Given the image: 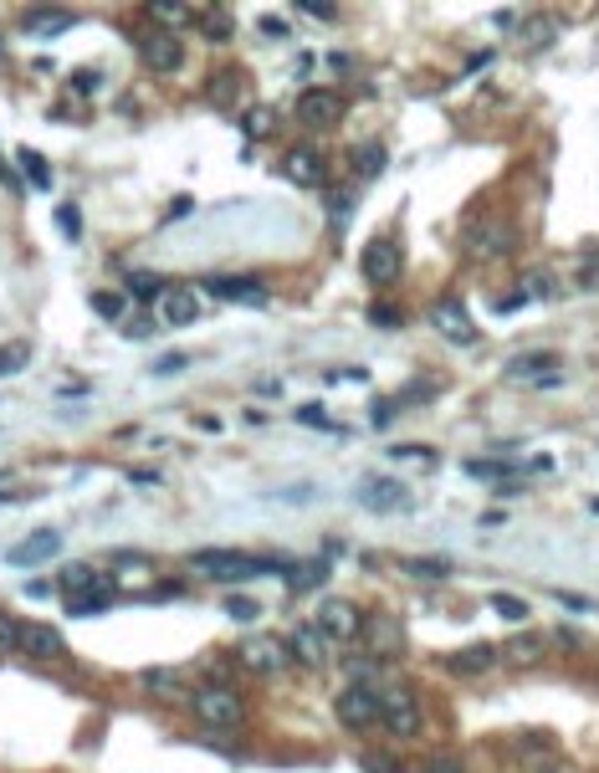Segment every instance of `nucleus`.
Returning a JSON list of instances; mask_svg holds the SVG:
<instances>
[{"label":"nucleus","instance_id":"b1692460","mask_svg":"<svg viewBox=\"0 0 599 773\" xmlns=\"http://www.w3.org/2000/svg\"><path fill=\"white\" fill-rule=\"evenodd\" d=\"M72 11H62V6H47V11H31L26 16V31L31 36H62V31H72Z\"/></svg>","mask_w":599,"mask_h":773},{"label":"nucleus","instance_id":"9d476101","mask_svg":"<svg viewBox=\"0 0 599 773\" xmlns=\"http://www.w3.org/2000/svg\"><path fill=\"white\" fill-rule=\"evenodd\" d=\"M328 640H359V630H364V610L354 605V599H338V594H328L323 605H318V620H313Z\"/></svg>","mask_w":599,"mask_h":773},{"label":"nucleus","instance_id":"58836bf2","mask_svg":"<svg viewBox=\"0 0 599 773\" xmlns=\"http://www.w3.org/2000/svg\"><path fill=\"white\" fill-rule=\"evenodd\" d=\"M21 169H31V185L36 190L52 185V169H47V159H41V154H21Z\"/></svg>","mask_w":599,"mask_h":773},{"label":"nucleus","instance_id":"6e6552de","mask_svg":"<svg viewBox=\"0 0 599 773\" xmlns=\"http://www.w3.org/2000/svg\"><path fill=\"white\" fill-rule=\"evenodd\" d=\"M431 328L446 343H456V349H472L477 343V323H472V313H466V303H456V297H436L431 303Z\"/></svg>","mask_w":599,"mask_h":773},{"label":"nucleus","instance_id":"bb28decb","mask_svg":"<svg viewBox=\"0 0 599 773\" xmlns=\"http://www.w3.org/2000/svg\"><path fill=\"white\" fill-rule=\"evenodd\" d=\"M384 159H390V154H384L379 139H364V144L354 149V169H359L364 180H379V175H384Z\"/></svg>","mask_w":599,"mask_h":773},{"label":"nucleus","instance_id":"5fc2aeb1","mask_svg":"<svg viewBox=\"0 0 599 773\" xmlns=\"http://www.w3.org/2000/svg\"><path fill=\"white\" fill-rule=\"evenodd\" d=\"M128 328V338H149L154 333V318H144V323H123Z\"/></svg>","mask_w":599,"mask_h":773},{"label":"nucleus","instance_id":"20e7f679","mask_svg":"<svg viewBox=\"0 0 599 773\" xmlns=\"http://www.w3.org/2000/svg\"><path fill=\"white\" fill-rule=\"evenodd\" d=\"M236 661H241V671H251V676L267 681V676H282V671L292 666V651H287V640L251 630V635L236 640Z\"/></svg>","mask_w":599,"mask_h":773},{"label":"nucleus","instance_id":"a18cd8bd","mask_svg":"<svg viewBox=\"0 0 599 773\" xmlns=\"http://www.w3.org/2000/svg\"><path fill=\"white\" fill-rule=\"evenodd\" d=\"M425 773H466V768H461V758H456V753H436L431 763H425Z\"/></svg>","mask_w":599,"mask_h":773},{"label":"nucleus","instance_id":"79ce46f5","mask_svg":"<svg viewBox=\"0 0 599 773\" xmlns=\"http://www.w3.org/2000/svg\"><path fill=\"white\" fill-rule=\"evenodd\" d=\"M297 11L313 16V21H338V6H333V0H297Z\"/></svg>","mask_w":599,"mask_h":773},{"label":"nucleus","instance_id":"c85d7f7f","mask_svg":"<svg viewBox=\"0 0 599 773\" xmlns=\"http://www.w3.org/2000/svg\"><path fill=\"white\" fill-rule=\"evenodd\" d=\"M328 579V564H292L287 569V589L292 594H308V589H318Z\"/></svg>","mask_w":599,"mask_h":773},{"label":"nucleus","instance_id":"72a5a7b5","mask_svg":"<svg viewBox=\"0 0 599 773\" xmlns=\"http://www.w3.org/2000/svg\"><path fill=\"white\" fill-rule=\"evenodd\" d=\"M241 128H246L251 139H267L272 128H277V113H272V108H251V113L241 118Z\"/></svg>","mask_w":599,"mask_h":773},{"label":"nucleus","instance_id":"f8f14e48","mask_svg":"<svg viewBox=\"0 0 599 773\" xmlns=\"http://www.w3.org/2000/svg\"><path fill=\"white\" fill-rule=\"evenodd\" d=\"M287 651L297 666H308V671H323L333 661V640L318 630V625H292L287 630Z\"/></svg>","mask_w":599,"mask_h":773},{"label":"nucleus","instance_id":"37998d69","mask_svg":"<svg viewBox=\"0 0 599 773\" xmlns=\"http://www.w3.org/2000/svg\"><path fill=\"white\" fill-rule=\"evenodd\" d=\"M297 425H308V431H333L323 405H303V410H297Z\"/></svg>","mask_w":599,"mask_h":773},{"label":"nucleus","instance_id":"a19ab883","mask_svg":"<svg viewBox=\"0 0 599 773\" xmlns=\"http://www.w3.org/2000/svg\"><path fill=\"white\" fill-rule=\"evenodd\" d=\"M226 615H231V620H256V615H262V605H256V599H246V594H231V599H226Z\"/></svg>","mask_w":599,"mask_h":773},{"label":"nucleus","instance_id":"cd10ccee","mask_svg":"<svg viewBox=\"0 0 599 773\" xmlns=\"http://www.w3.org/2000/svg\"><path fill=\"white\" fill-rule=\"evenodd\" d=\"M113 605V579L103 584V589H93V594H77V599H67V615H103Z\"/></svg>","mask_w":599,"mask_h":773},{"label":"nucleus","instance_id":"c9c22d12","mask_svg":"<svg viewBox=\"0 0 599 773\" xmlns=\"http://www.w3.org/2000/svg\"><path fill=\"white\" fill-rule=\"evenodd\" d=\"M466 471H472V477H482V482H507L518 466H507V461H466Z\"/></svg>","mask_w":599,"mask_h":773},{"label":"nucleus","instance_id":"09e8293b","mask_svg":"<svg viewBox=\"0 0 599 773\" xmlns=\"http://www.w3.org/2000/svg\"><path fill=\"white\" fill-rule=\"evenodd\" d=\"M369 323H379V328H400V308H369Z\"/></svg>","mask_w":599,"mask_h":773},{"label":"nucleus","instance_id":"3c124183","mask_svg":"<svg viewBox=\"0 0 599 773\" xmlns=\"http://www.w3.org/2000/svg\"><path fill=\"white\" fill-rule=\"evenodd\" d=\"M364 768H369V773H400L395 763H384L379 753H364Z\"/></svg>","mask_w":599,"mask_h":773},{"label":"nucleus","instance_id":"f257e3e1","mask_svg":"<svg viewBox=\"0 0 599 773\" xmlns=\"http://www.w3.org/2000/svg\"><path fill=\"white\" fill-rule=\"evenodd\" d=\"M190 569L205 574V579H221V584H246L256 574H282L287 579V558H251V553H236V548H200L190 558Z\"/></svg>","mask_w":599,"mask_h":773},{"label":"nucleus","instance_id":"473e14b6","mask_svg":"<svg viewBox=\"0 0 599 773\" xmlns=\"http://www.w3.org/2000/svg\"><path fill=\"white\" fill-rule=\"evenodd\" d=\"M149 16H159V26H180V21L195 16V11L180 6V0H149Z\"/></svg>","mask_w":599,"mask_h":773},{"label":"nucleus","instance_id":"393cba45","mask_svg":"<svg viewBox=\"0 0 599 773\" xmlns=\"http://www.w3.org/2000/svg\"><path fill=\"white\" fill-rule=\"evenodd\" d=\"M88 303H93V313L108 318V323H123V318H128V292H118V287H98Z\"/></svg>","mask_w":599,"mask_h":773},{"label":"nucleus","instance_id":"4d7b16f0","mask_svg":"<svg viewBox=\"0 0 599 773\" xmlns=\"http://www.w3.org/2000/svg\"><path fill=\"white\" fill-rule=\"evenodd\" d=\"M0 507H11V492H0Z\"/></svg>","mask_w":599,"mask_h":773},{"label":"nucleus","instance_id":"2f4dec72","mask_svg":"<svg viewBox=\"0 0 599 773\" xmlns=\"http://www.w3.org/2000/svg\"><path fill=\"white\" fill-rule=\"evenodd\" d=\"M128 292H134L139 303H149V297H164L169 287H164V277H154V272H128Z\"/></svg>","mask_w":599,"mask_h":773},{"label":"nucleus","instance_id":"4be33fe9","mask_svg":"<svg viewBox=\"0 0 599 773\" xmlns=\"http://www.w3.org/2000/svg\"><path fill=\"white\" fill-rule=\"evenodd\" d=\"M543 651H548V640H543V635H533V630H512V635H507V646H502L497 656L512 661V666H538Z\"/></svg>","mask_w":599,"mask_h":773},{"label":"nucleus","instance_id":"a878e982","mask_svg":"<svg viewBox=\"0 0 599 773\" xmlns=\"http://www.w3.org/2000/svg\"><path fill=\"white\" fill-rule=\"evenodd\" d=\"M200 31H205L210 41H231V36H236V16H231L226 6H205V11H200Z\"/></svg>","mask_w":599,"mask_h":773},{"label":"nucleus","instance_id":"de8ad7c7","mask_svg":"<svg viewBox=\"0 0 599 773\" xmlns=\"http://www.w3.org/2000/svg\"><path fill=\"white\" fill-rule=\"evenodd\" d=\"M436 395V384H425V379H415V390H405L395 405H420V400H431Z\"/></svg>","mask_w":599,"mask_h":773},{"label":"nucleus","instance_id":"aec40b11","mask_svg":"<svg viewBox=\"0 0 599 773\" xmlns=\"http://www.w3.org/2000/svg\"><path fill=\"white\" fill-rule=\"evenodd\" d=\"M159 318H164L169 328H190V323L200 318V297H195L190 287H169V292L159 297Z\"/></svg>","mask_w":599,"mask_h":773},{"label":"nucleus","instance_id":"1a4fd4ad","mask_svg":"<svg viewBox=\"0 0 599 773\" xmlns=\"http://www.w3.org/2000/svg\"><path fill=\"white\" fill-rule=\"evenodd\" d=\"M359 507L369 512H405L410 507V487L395 482V477H384V471H369V477H359Z\"/></svg>","mask_w":599,"mask_h":773},{"label":"nucleus","instance_id":"c03bdc74","mask_svg":"<svg viewBox=\"0 0 599 773\" xmlns=\"http://www.w3.org/2000/svg\"><path fill=\"white\" fill-rule=\"evenodd\" d=\"M16 630H21V620H11L6 610H0V656L16 651Z\"/></svg>","mask_w":599,"mask_h":773},{"label":"nucleus","instance_id":"412c9836","mask_svg":"<svg viewBox=\"0 0 599 773\" xmlns=\"http://www.w3.org/2000/svg\"><path fill=\"white\" fill-rule=\"evenodd\" d=\"M492 666H497L492 646H461V651L441 656V671H451V676H487Z\"/></svg>","mask_w":599,"mask_h":773},{"label":"nucleus","instance_id":"a211bd4d","mask_svg":"<svg viewBox=\"0 0 599 773\" xmlns=\"http://www.w3.org/2000/svg\"><path fill=\"white\" fill-rule=\"evenodd\" d=\"M466 241H472L477 256H507L512 246H518V231H512V221L487 216V221H477L472 231H466Z\"/></svg>","mask_w":599,"mask_h":773},{"label":"nucleus","instance_id":"6ab92c4d","mask_svg":"<svg viewBox=\"0 0 599 773\" xmlns=\"http://www.w3.org/2000/svg\"><path fill=\"white\" fill-rule=\"evenodd\" d=\"M210 297H226V303H246V308H267V287L256 277H205Z\"/></svg>","mask_w":599,"mask_h":773},{"label":"nucleus","instance_id":"7c9ffc66","mask_svg":"<svg viewBox=\"0 0 599 773\" xmlns=\"http://www.w3.org/2000/svg\"><path fill=\"white\" fill-rule=\"evenodd\" d=\"M400 569L415 574V579H446V574H451L446 558H400Z\"/></svg>","mask_w":599,"mask_h":773},{"label":"nucleus","instance_id":"f3484780","mask_svg":"<svg viewBox=\"0 0 599 773\" xmlns=\"http://www.w3.org/2000/svg\"><path fill=\"white\" fill-rule=\"evenodd\" d=\"M57 548H62V533H57V528H36V533H26V538L6 553V564H11V569H36V564H47Z\"/></svg>","mask_w":599,"mask_h":773},{"label":"nucleus","instance_id":"dca6fc26","mask_svg":"<svg viewBox=\"0 0 599 773\" xmlns=\"http://www.w3.org/2000/svg\"><path fill=\"white\" fill-rule=\"evenodd\" d=\"M144 692H149V697H159V702L190 707L200 686H190V671H175V666H154V671H144Z\"/></svg>","mask_w":599,"mask_h":773},{"label":"nucleus","instance_id":"f03ea898","mask_svg":"<svg viewBox=\"0 0 599 773\" xmlns=\"http://www.w3.org/2000/svg\"><path fill=\"white\" fill-rule=\"evenodd\" d=\"M190 712H195V722L205 727V733H236V727L246 722V697L231 692L226 681H210V686L195 692Z\"/></svg>","mask_w":599,"mask_h":773},{"label":"nucleus","instance_id":"c756f323","mask_svg":"<svg viewBox=\"0 0 599 773\" xmlns=\"http://www.w3.org/2000/svg\"><path fill=\"white\" fill-rule=\"evenodd\" d=\"M507 374H512V379H533V384H538L543 374H553V354H523V359H512V364H507Z\"/></svg>","mask_w":599,"mask_h":773},{"label":"nucleus","instance_id":"e433bc0d","mask_svg":"<svg viewBox=\"0 0 599 773\" xmlns=\"http://www.w3.org/2000/svg\"><path fill=\"white\" fill-rule=\"evenodd\" d=\"M26 359H31V343H6V349H0V379L26 369Z\"/></svg>","mask_w":599,"mask_h":773},{"label":"nucleus","instance_id":"9b49d317","mask_svg":"<svg viewBox=\"0 0 599 773\" xmlns=\"http://www.w3.org/2000/svg\"><path fill=\"white\" fill-rule=\"evenodd\" d=\"M333 712H338V722H344V727L364 733V727L379 722V686H349V692H338Z\"/></svg>","mask_w":599,"mask_h":773},{"label":"nucleus","instance_id":"ea45409f","mask_svg":"<svg viewBox=\"0 0 599 773\" xmlns=\"http://www.w3.org/2000/svg\"><path fill=\"white\" fill-rule=\"evenodd\" d=\"M57 231H62L67 241H77V236H82V216H77V205H57Z\"/></svg>","mask_w":599,"mask_h":773},{"label":"nucleus","instance_id":"5701e85b","mask_svg":"<svg viewBox=\"0 0 599 773\" xmlns=\"http://www.w3.org/2000/svg\"><path fill=\"white\" fill-rule=\"evenodd\" d=\"M103 584H108V579H98L93 564H62V574H57V589H67V599L93 594V589H103Z\"/></svg>","mask_w":599,"mask_h":773},{"label":"nucleus","instance_id":"6e6d98bb","mask_svg":"<svg viewBox=\"0 0 599 773\" xmlns=\"http://www.w3.org/2000/svg\"><path fill=\"white\" fill-rule=\"evenodd\" d=\"M262 31H267V36H287V21H272V16H267V21H262Z\"/></svg>","mask_w":599,"mask_h":773},{"label":"nucleus","instance_id":"8fccbe9b","mask_svg":"<svg viewBox=\"0 0 599 773\" xmlns=\"http://www.w3.org/2000/svg\"><path fill=\"white\" fill-rule=\"evenodd\" d=\"M390 415H395V400H374V410H369L374 431H384V425H390Z\"/></svg>","mask_w":599,"mask_h":773},{"label":"nucleus","instance_id":"f704fd0d","mask_svg":"<svg viewBox=\"0 0 599 773\" xmlns=\"http://www.w3.org/2000/svg\"><path fill=\"white\" fill-rule=\"evenodd\" d=\"M492 615H502L507 625H523L528 605H523V599H512V594H492Z\"/></svg>","mask_w":599,"mask_h":773},{"label":"nucleus","instance_id":"ddd939ff","mask_svg":"<svg viewBox=\"0 0 599 773\" xmlns=\"http://www.w3.org/2000/svg\"><path fill=\"white\" fill-rule=\"evenodd\" d=\"M282 180H292L297 190H318L328 180V164H323V154L313 144H297V149L282 154Z\"/></svg>","mask_w":599,"mask_h":773},{"label":"nucleus","instance_id":"864d4df0","mask_svg":"<svg viewBox=\"0 0 599 773\" xmlns=\"http://www.w3.org/2000/svg\"><path fill=\"white\" fill-rule=\"evenodd\" d=\"M52 589H57V584H47V579H31V584H26V594H31V599H47Z\"/></svg>","mask_w":599,"mask_h":773},{"label":"nucleus","instance_id":"49530a36","mask_svg":"<svg viewBox=\"0 0 599 773\" xmlns=\"http://www.w3.org/2000/svg\"><path fill=\"white\" fill-rule=\"evenodd\" d=\"M390 456H395V461H436V451H431V446H395Z\"/></svg>","mask_w":599,"mask_h":773},{"label":"nucleus","instance_id":"603ef678","mask_svg":"<svg viewBox=\"0 0 599 773\" xmlns=\"http://www.w3.org/2000/svg\"><path fill=\"white\" fill-rule=\"evenodd\" d=\"M180 364H185V354H164V359H159V364H154V369H159V374H175V369H180Z\"/></svg>","mask_w":599,"mask_h":773},{"label":"nucleus","instance_id":"bf43d9fd","mask_svg":"<svg viewBox=\"0 0 599 773\" xmlns=\"http://www.w3.org/2000/svg\"><path fill=\"white\" fill-rule=\"evenodd\" d=\"M0 482H6V471H0Z\"/></svg>","mask_w":599,"mask_h":773},{"label":"nucleus","instance_id":"13d9d810","mask_svg":"<svg viewBox=\"0 0 599 773\" xmlns=\"http://www.w3.org/2000/svg\"><path fill=\"white\" fill-rule=\"evenodd\" d=\"M548 773H569V768H548Z\"/></svg>","mask_w":599,"mask_h":773},{"label":"nucleus","instance_id":"39448f33","mask_svg":"<svg viewBox=\"0 0 599 773\" xmlns=\"http://www.w3.org/2000/svg\"><path fill=\"white\" fill-rule=\"evenodd\" d=\"M359 646L369 661H395L405 651V625L395 615H364V630H359Z\"/></svg>","mask_w":599,"mask_h":773},{"label":"nucleus","instance_id":"423d86ee","mask_svg":"<svg viewBox=\"0 0 599 773\" xmlns=\"http://www.w3.org/2000/svg\"><path fill=\"white\" fill-rule=\"evenodd\" d=\"M344 108H349V98L338 88H303L297 93V118L308 128H338L344 123Z\"/></svg>","mask_w":599,"mask_h":773},{"label":"nucleus","instance_id":"4468645a","mask_svg":"<svg viewBox=\"0 0 599 773\" xmlns=\"http://www.w3.org/2000/svg\"><path fill=\"white\" fill-rule=\"evenodd\" d=\"M16 651H26L31 661H62L67 656V635L52 630V625H41V620H26L16 630Z\"/></svg>","mask_w":599,"mask_h":773},{"label":"nucleus","instance_id":"0eeeda50","mask_svg":"<svg viewBox=\"0 0 599 773\" xmlns=\"http://www.w3.org/2000/svg\"><path fill=\"white\" fill-rule=\"evenodd\" d=\"M400 267H405V256H400V246H395L390 236H374V241H364V251H359V272H364V282H374V287H390V282L400 277Z\"/></svg>","mask_w":599,"mask_h":773},{"label":"nucleus","instance_id":"4c0bfd02","mask_svg":"<svg viewBox=\"0 0 599 773\" xmlns=\"http://www.w3.org/2000/svg\"><path fill=\"white\" fill-rule=\"evenodd\" d=\"M328 216H333V231H344L354 216V195H328Z\"/></svg>","mask_w":599,"mask_h":773},{"label":"nucleus","instance_id":"7ed1b4c3","mask_svg":"<svg viewBox=\"0 0 599 773\" xmlns=\"http://www.w3.org/2000/svg\"><path fill=\"white\" fill-rule=\"evenodd\" d=\"M379 722L390 727L395 738H415L425 727V707H420L410 681H384L379 686Z\"/></svg>","mask_w":599,"mask_h":773},{"label":"nucleus","instance_id":"2eb2a0df","mask_svg":"<svg viewBox=\"0 0 599 773\" xmlns=\"http://www.w3.org/2000/svg\"><path fill=\"white\" fill-rule=\"evenodd\" d=\"M139 57H144L154 72H180L185 47H180V36L169 31V26H149V31L139 36Z\"/></svg>","mask_w":599,"mask_h":773}]
</instances>
